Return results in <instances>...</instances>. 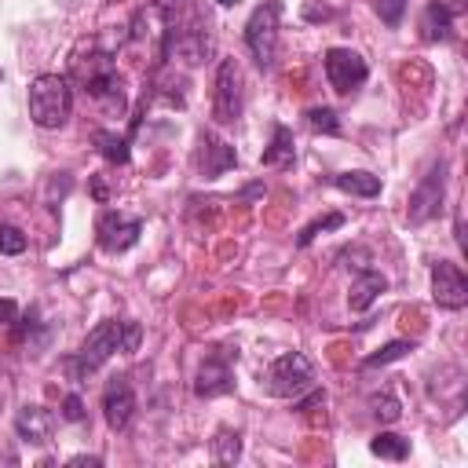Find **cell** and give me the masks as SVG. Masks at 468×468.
Wrapping results in <instances>:
<instances>
[{
  "label": "cell",
  "mask_w": 468,
  "mask_h": 468,
  "mask_svg": "<svg viewBox=\"0 0 468 468\" xmlns=\"http://www.w3.org/2000/svg\"><path fill=\"white\" fill-rule=\"evenodd\" d=\"M139 340H143L139 322H132V318H106V322H99V325L84 336L80 351L66 362V369L73 373V380H84V377L95 373L102 362H110L117 351L132 355V351L139 347Z\"/></svg>",
  "instance_id": "1"
},
{
  "label": "cell",
  "mask_w": 468,
  "mask_h": 468,
  "mask_svg": "<svg viewBox=\"0 0 468 468\" xmlns=\"http://www.w3.org/2000/svg\"><path fill=\"white\" fill-rule=\"evenodd\" d=\"M73 77L77 84L106 110L113 113H124V77L117 73V62L110 51H88V55H77L73 58Z\"/></svg>",
  "instance_id": "2"
},
{
  "label": "cell",
  "mask_w": 468,
  "mask_h": 468,
  "mask_svg": "<svg viewBox=\"0 0 468 468\" xmlns=\"http://www.w3.org/2000/svg\"><path fill=\"white\" fill-rule=\"evenodd\" d=\"M69 110H73V88H69V77H58V73H40L33 84H29V117L37 128H62L69 121Z\"/></svg>",
  "instance_id": "3"
},
{
  "label": "cell",
  "mask_w": 468,
  "mask_h": 468,
  "mask_svg": "<svg viewBox=\"0 0 468 468\" xmlns=\"http://www.w3.org/2000/svg\"><path fill=\"white\" fill-rule=\"evenodd\" d=\"M263 384L274 399H300L303 391L314 388V366L303 351H285L267 366Z\"/></svg>",
  "instance_id": "4"
},
{
  "label": "cell",
  "mask_w": 468,
  "mask_h": 468,
  "mask_svg": "<svg viewBox=\"0 0 468 468\" xmlns=\"http://www.w3.org/2000/svg\"><path fill=\"white\" fill-rule=\"evenodd\" d=\"M278 18H282V4L278 0H263L249 22H245V44L256 58L260 69H271L274 66V55H278Z\"/></svg>",
  "instance_id": "5"
},
{
  "label": "cell",
  "mask_w": 468,
  "mask_h": 468,
  "mask_svg": "<svg viewBox=\"0 0 468 468\" xmlns=\"http://www.w3.org/2000/svg\"><path fill=\"white\" fill-rule=\"evenodd\" d=\"M322 66H325V80H329L333 91H340V95H351V91L362 88L366 77H369L366 58H362L358 51H351V48H329L325 58H322Z\"/></svg>",
  "instance_id": "6"
},
{
  "label": "cell",
  "mask_w": 468,
  "mask_h": 468,
  "mask_svg": "<svg viewBox=\"0 0 468 468\" xmlns=\"http://www.w3.org/2000/svg\"><path fill=\"white\" fill-rule=\"evenodd\" d=\"M212 117L219 124H234L241 117V73L234 58H223L216 69V95H212Z\"/></svg>",
  "instance_id": "7"
},
{
  "label": "cell",
  "mask_w": 468,
  "mask_h": 468,
  "mask_svg": "<svg viewBox=\"0 0 468 468\" xmlns=\"http://www.w3.org/2000/svg\"><path fill=\"white\" fill-rule=\"evenodd\" d=\"M139 234H143V219H135V216H124V212H102L99 216V223H95V238H99V249L102 252H110V256H117V252H124V249H132L135 241H139Z\"/></svg>",
  "instance_id": "8"
},
{
  "label": "cell",
  "mask_w": 468,
  "mask_h": 468,
  "mask_svg": "<svg viewBox=\"0 0 468 468\" xmlns=\"http://www.w3.org/2000/svg\"><path fill=\"white\" fill-rule=\"evenodd\" d=\"M431 300L442 311H461L468 303V278L457 263H450V260L431 263Z\"/></svg>",
  "instance_id": "9"
},
{
  "label": "cell",
  "mask_w": 468,
  "mask_h": 468,
  "mask_svg": "<svg viewBox=\"0 0 468 468\" xmlns=\"http://www.w3.org/2000/svg\"><path fill=\"white\" fill-rule=\"evenodd\" d=\"M442 186H446V161H435L431 168H428V176L417 183V190L410 194V223H424V219H431L435 212H439V205H442Z\"/></svg>",
  "instance_id": "10"
},
{
  "label": "cell",
  "mask_w": 468,
  "mask_h": 468,
  "mask_svg": "<svg viewBox=\"0 0 468 468\" xmlns=\"http://www.w3.org/2000/svg\"><path fill=\"white\" fill-rule=\"evenodd\" d=\"M132 413H135V391H132L128 377H113L102 388V417L113 431H124L132 424Z\"/></svg>",
  "instance_id": "11"
},
{
  "label": "cell",
  "mask_w": 468,
  "mask_h": 468,
  "mask_svg": "<svg viewBox=\"0 0 468 468\" xmlns=\"http://www.w3.org/2000/svg\"><path fill=\"white\" fill-rule=\"evenodd\" d=\"M15 431L26 446H48L51 435H55V413L48 406H22L15 413Z\"/></svg>",
  "instance_id": "12"
},
{
  "label": "cell",
  "mask_w": 468,
  "mask_h": 468,
  "mask_svg": "<svg viewBox=\"0 0 468 468\" xmlns=\"http://www.w3.org/2000/svg\"><path fill=\"white\" fill-rule=\"evenodd\" d=\"M234 388V369L227 362V355H208L197 369V380H194V391L201 399H216V395H227Z\"/></svg>",
  "instance_id": "13"
},
{
  "label": "cell",
  "mask_w": 468,
  "mask_h": 468,
  "mask_svg": "<svg viewBox=\"0 0 468 468\" xmlns=\"http://www.w3.org/2000/svg\"><path fill=\"white\" fill-rule=\"evenodd\" d=\"M234 161H238V154H234V146H230V143H223V139H219V135H212V132H205V135H201L197 165H201V172H205L208 179H216V176H223L227 168H234Z\"/></svg>",
  "instance_id": "14"
},
{
  "label": "cell",
  "mask_w": 468,
  "mask_h": 468,
  "mask_svg": "<svg viewBox=\"0 0 468 468\" xmlns=\"http://www.w3.org/2000/svg\"><path fill=\"white\" fill-rule=\"evenodd\" d=\"M384 289H388V278H384L380 271L362 267V271H358V278H355V285H351V292H347L351 311H366V307H373V300H377Z\"/></svg>",
  "instance_id": "15"
},
{
  "label": "cell",
  "mask_w": 468,
  "mask_h": 468,
  "mask_svg": "<svg viewBox=\"0 0 468 468\" xmlns=\"http://www.w3.org/2000/svg\"><path fill=\"white\" fill-rule=\"evenodd\" d=\"M263 168H292L296 161V150H292V132L285 124H274V135H271V146L263 150Z\"/></svg>",
  "instance_id": "16"
},
{
  "label": "cell",
  "mask_w": 468,
  "mask_h": 468,
  "mask_svg": "<svg viewBox=\"0 0 468 468\" xmlns=\"http://www.w3.org/2000/svg\"><path fill=\"white\" fill-rule=\"evenodd\" d=\"M333 186L351 194V197H377L380 194V176H373V172H336Z\"/></svg>",
  "instance_id": "17"
},
{
  "label": "cell",
  "mask_w": 468,
  "mask_h": 468,
  "mask_svg": "<svg viewBox=\"0 0 468 468\" xmlns=\"http://www.w3.org/2000/svg\"><path fill=\"white\" fill-rule=\"evenodd\" d=\"M420 29H424V40H446L450 29H453V11L442 0L428 4L424 7V18H420Z\"/></svg>",
  "instance_id": "18"
},
{
  "label": "cell",
  "mask_w": 468,
  "mask_h": 468,
  "mask_svg": "<svg viewBox=\"0 0 468 468\" xmlns=\"http://www.w3.org/2000/svg\"><path fill=\"white\" fill-rule=\"evenodd\" d=\"M91 139H95L99 154H102L110 165H124V161H128V154H132V150H128V139H124V135H117V132H110V128H99Z\"/></svg>",
  "instance_id": "19"
},
{
  "label": "cell",
  "mask_w": 468,
  "mask_h": 468,
  "mask_svg": "<svg viewBox=\"0 0 468 468\" xmlns=\"http://www.w3.org/2000/svg\"><path fill=\"white\" fill-rule=\"evenodd\" d=\"M369 450L377 457H384V461H406L410 457V439H402L395 431H380V435L369 439Z\"/></svg>",
  "instance_id": "20"
},
{
  "label": "cell",
  "mask_w": 468,
  "mask_h": 468,
  "mask_svg": "<svg viewBox=\"0 0 468 468\" xmlns=\"http://www.w3.org/2000/svg\"><path fill=\"white\" fill-rule=\"evenodd\" d=\"M241 457V435L234 428H219L212 439V461L216 464H234Z\"/></svg>",
  "instance_id": "21"
},
{
  "label": "cell",
  "mask_w": 468,
  "mask_h": 468,
  "mask_svg": "<svg viewBox=\"0 0 468 468\" xmlns=\"http://www.w3.org/2000/svg\"><path fill=\"white\" fill-rule=\"evenodd\" d=\"M410 351H413L410 340H391V344H384L380 351H373L362 366H366V369H377V366H388V362H395V358H402V355H410Z\"/></svg>",
  "instance_id": "22"
},
{
  "label": "cell",
  "mask_w": 468,
  "mask_h": 468,
  "mask_svg": "<svg viewBox=\"0 0 468 468\" xmlns=\"http://www.w3.org/2000/svg\"><path fill=\"white\" fill-rule=\"evenodd\" d=\"M333 227H344V216L340 212H329V216H322V219H311L303 230H300V238H296V245L303 249V245H311L322 230H333Z\"/></svg>",
  "instance_id": "23"
},
{
  "label": "cell",
  "mask_w": 468,
  "mask_h": 468,
  "mask_svg": "<svg viewBox=\"0 0 468 468\" xmlns=\"http://www.w3.org/2000/svg\"><path fill=\"white\" fill-rule=\"evenodd\" d=\"M369 410H373V417H377L380 424H395V420L402 417V406H399L395 395H373V399H369Z\"/></svg>",
  "instance_id": "24"
},
{
  "label": "cell",
  "mask_w": 468,
  "mask_h": 468,
  "mask_svg": "<svg viewBox=\"0 0 468 468\" xmlns=\"http://www.w3.org/2000/svg\"><path fill=\"white\" fill-rule=\"evenodd\" d=\"M307 124H311L314 132L340 135V121H336V113H333L329 106H314V110H307Z\"/></svg>",
  "instance_id": "25"
},
{
  "label": "cell",
  "mask_w": 468,
  "mask_h": 468,
  "mask_svg": "<svg viewBox=\"0 0 468 468\" xmlns=\"http://www.w3.org/2000/svg\"><path fill=\"white\" fill-rule=\"evenodd\" d=\"M0 252H4V256L26 252V234H22L18 227H11V223H0Z\"/></svg>",
  "instance_id": "26"
},
{
  "label": "cell",
  "mask_w": 468,
  "mask_h": 468,
  "mask_svg": "<svg viewBox=\"0 0 468 468\" xmlns=\"http://www.w3.org/2000/svg\"><path fill=\"white\" fill-rule=\"evenodd\" d=\"M373 7H377V15H380V22L399 26V22H402V11H406V0H373Z\"/></svg>",
  "instance_id": "27"
},
{
  "label": "cell",
  "mask_w": 468,
  "mask_h": 468,
  "mask_svg": "<svg viewBox=\"0 0 468 468\" xmlns=\"http://www.w3.org/2000/svg\"><path fill=\"white\" fill-rule=\"evenodd\" d=\"M88 413H84V399L77 395V391H69L66 399H62V420H69V424H80Z\"/></svg>",
  "instance_id": "28"
},
{
  "label": "cell",
  "mask_w": 468,
  "mask_h": 468,
  "mask_svg": "<svg viewBox=\"0 0 468 468\" xmlns=\"http://www.w3.org/2000/svg\"><path fill=\"white\" fill-rule=\"evenodd\" d=\"M18 322V303L15 300H0V325H15Z\"/></svg>",
  "instance_id": "29"
},
{
  "label": "cell",
  "mask_w": 468,
  "mask_h": 468,
  "mask_svg": "<svg viewBox=\"0 0 468 468\" xmlns=\"http://www.w3.org/2000/svg\"><path fill=\"white\" fill-rule=\"evenodd\" d=\"M69 464H91V468H99L102 461H99V457H88V453H80V457H69Z\"/></svg>",
  "instance_id": "30"
},
{
  "label": "cell",
  "mask_w": 468,
  "mask_h": 468,
  "mask_svg": "<svg viewBox=\"0 0 468 468\" xmlns=\"http://www.w3.org/2000/svg\"><path fill=\"white\" fill-rule=\"evenodd\" d=\"M216 4H219V7H234L238 0H216Z\"/></svg>",
  "instance_id": "31"
}]
</instances>
